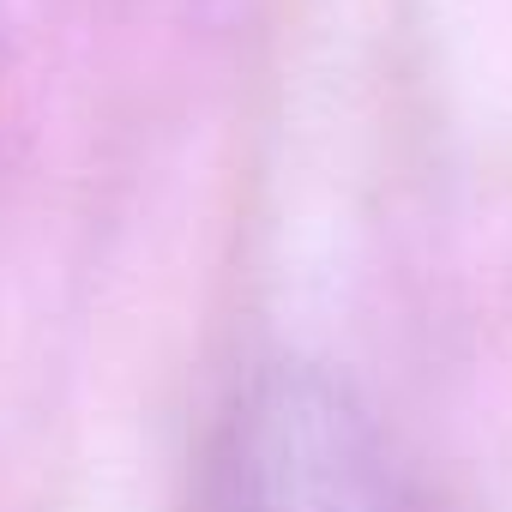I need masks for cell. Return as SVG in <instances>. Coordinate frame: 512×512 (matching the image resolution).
<instances>
[{
	"label": "cell",
	"instance_id": "obj_1",
	"mask_svg": "<svg viewBox=\"0 0 512 512\" xmlns=\"http://www.w3.org/2000/svg\"><path fill=\"white\" fill-rule=\"evenodd\" d=\"M199 512H422L380 428L320 374H260L223 416Z\"/></svg>",
	"mask_w": 512,
	"mask_h": 512
}]
</instances>
